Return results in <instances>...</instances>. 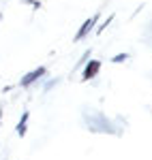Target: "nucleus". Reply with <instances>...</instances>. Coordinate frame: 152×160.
I'll use <instances>...</instances> for the list:
<instances>
[{"mask_svg":"<svg viewBox=\"0 0 152 160\" xmlns=\"http://www.w3.org/2000/svg\"><path fill=\"white\" fill-rule=\"evenodd\" d=\"M45 75V66H39V68H34V71H30L28 75H24L22 77V81H19V86L22 88H28V86H32L37 79H41Z\"/></svg>","mask_w":152,"mask_h":160,"instance_id":"obj_1","label":"nucleus"},{"mask_svg":"<svg viewBox=\"0 0 152 160\" xmlns=\"http://www.w3.org/2000/svg\"><path fill=\"white\" fill-rule=\"evenodd\" d=\"M99 17H101V15L97 13L94 17H90V19H86V22L81 24V28H79V32H77V34H75V41H81V38L86 37V34H88L90 30H92V28L97 26V22H99Z\"/></svg>","mask_w":152,"mask_h":160,"instance_id":"obj_2","label":"nucleus"},{"mask_svg":"<svg viewBox=\"0 0 152 160\" xmlns=\"http://www.w3.org/2000/svg\"><path fill=\"white\" fill-rule=\"evenodd\" d=\"M101 71V62L99 60H92V62H88L86 64V68H84V75H81V79L84 81H88V79H92L94 75Z\"/></svg>","mask_w":152,"mask_h":160,"instance_id":"obj_3","label":"nucleus"},{"mask_svg":"<svg viewBox=\"0 0 152 160\" xmlns=\"http://www.w3.org/2000/svg\"><path fill=\"white\" fill-rule=\"evenodd\" d=\"M28 118H30V113H28V111H24L22 120H19V124H17V128H15L19 137H24V135H26V124H28Z\"/></svg>","mask_w":152,"mask_h":160,"instance_id":"obj_4","label":"nucleus"},{"mask_svg":"<svg viewBox=\"0 0 152 160\" xmlns=\"http://www.w3.org/2000/svg\"><path fill=\"white\" fill-rule=\"evenodd\" d=\"M124 60H128V53H118V56L112 58V62H116V64H120V62H124Z\"/></svg>","mask_w":152,"mask_h":160,"instance_id":"obj_5","label":"nucleus"},{"mask_svg":"<svg viewBox=\"0 0 152 160\" xmlns=\"http://www.w3.org/2000/svg\"><path fill=\"white\" fill-rule=\"evenodd\" d=\"M112 19H114V15H109V17H107V22H103V24L99 26V28H97V32H99V34H101L103 30H105V28H107V26H109V22H112Z\"/></svg>","mask_w":152,"mask_h":160,"instance_id":"obj_6","label":"nucleus"},{"mask_svg":"<svg viewBox=\"0 0 152 160\" xmlns=\"http://www.w3.org/2000/svg\"><path fill=\"white\" fill-rule=\"evenodd\" d=\"M22 2H24V4H30L32 9H41V2H39V0H22Z\"/></svg>","mask_w":152,"mask_h":160,"instance_id":"obj_7","label":"nucleus"},{"mask_svg":"<svg viewBox=\"0 0 152 160\" xmlns=\"http://www.w3.org/2000/svg\"><path fill=\"white\" fill-rule=\"evenodd\" d=\"M0 118H2V107H0Z\"/></svg>","mask_w":152,"mask_h":160,"instance_id":"obj_8","label":"nucleus"},{"mask_svg":"<svg viewBox=\"0 0 152 160\" xmlns=\"http://www.w3.org/2000/svg\"><path fill=\"white\" fill-rule=\"evenodd\" d=\"M0 22H2V13H0Z\"/></svg>","mask_w":152,"mask_h":160,"instance_id":"obj_9","label":"nucleus"}]
</instances>
